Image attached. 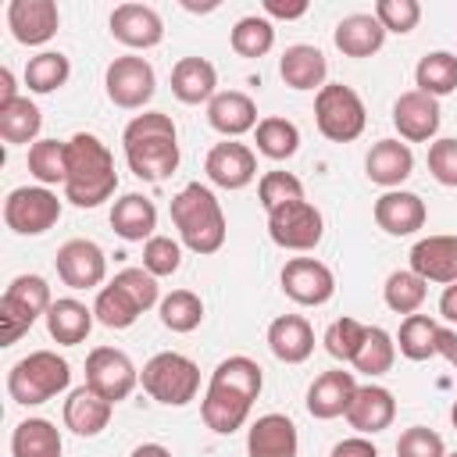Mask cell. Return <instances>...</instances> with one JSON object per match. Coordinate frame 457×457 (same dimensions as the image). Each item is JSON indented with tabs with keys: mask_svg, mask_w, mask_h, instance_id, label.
I'll return each instance as SVG.
<instances>
[{
	"mask_svg": "<svg viewBox=\"0 0 457 457\" xmlns=\"http://www.w3.org/2000/svg\"><path fill=\"white\" fill-rule=\"evenodd\" d=\"M261 386H264V371L253 357H246V353L225 357L211 371L207 393L200 400L204 425L218 436H232L236 428H243L246 418H250L253 400L261 396Z\"/></svg>",
	"mask_w": 457,
	"mask_h": 457,
	"instance_id": "6da1fadb",
	"label": "cell"
},
{
	"mask_svg": "<svg viewBox=\"0 0 457 457\" xmlns=\"http://www.w3.org/2000/svg\"><path fill=\"white\" fill-rule=\"evenodd\" d=\"M129 171L143 182H161L179 168V129L164 111L136 114L121 132Z\"/></svg>",
	"mask_w": 457,
	"mask_h": 457,
	"instance_id": "7a4b0ae2",
	"label": "cell"
},
{
	"mask_svg": "<svg viewBox=\"0 0 457 457\" xmlns=\"http://www.w3.org/2000/svg\"><path fill=\"white\" fill-rule=\"evenodd\" d=\"M68 143V179H64V200L75 207H100L118 189L114 154L107 143L93 132H75Z\"/></svg>",
	"mask_w": 457,
	"mask_h": 457,
	"instance_id": "3957f363",
	"label": "cell"
},
{
	"mask_svg": "<svg viewBox=\"0 0 457 457\" xmlns=\"http://www.w3.org/2000/svg\"><path fill=\"white\" fill-rule=\"evenodd\" d=\"M171 221L179 228L182 246L200 257L218 253L225 246V232H228L225 211H221L218 196L200 182H189L171 196Z\"/></svg>",
	"mask_w": 457,
	"mask_h": 457,
	"instance_id": "277c9868",
	"label": "cell"
},
{
	"mask_svg": "<svg viewBox=\"0 0 457 457\" xmlns=\"http://www.w3.org/2000/svg\"><path fill=\"white\" fill-rule=\"evenodd\" d=\"M68 382H71V368L54 350H32L29 357H21L7 371V393L21 407H36V403L54 400L57 393L68 389Z\"/></svg>",
	"mask_w": 457,
	"mask_h": 457,
	"instance_id": "5b68a950",
	"label": "cell"
},
{
	"mask_svg": "<svg viewBox=\"0 0 457 457\" xmlns=\"http://www.w3.org/2000/svg\"><path fill=\"white\" fill-rule=\"evenodd\" d=\"M139 386L150 393V400H157L164 407H186L200 393V368L186 353L161 350L143 364Z\"/></svg>",
	"mask_w": 457,
	"mask_h": 457,
	"instance_id": "8992f818",
	"label": "cell"
},
{
	"mask_svg": "<svg viewBox=\"0 0 457 457\" xmlns=\"http://www.w3.org/2000/svg\"><path fill=\"white\" fill-rule=\"evenodd\" d=\"M54 296L43 275H18L7 282L0 296V343L11 346L18 343L39 318H46Z\"/></svg>",
	"mask_w": 457,
	"mask_h": 457,
	"instance_id": "52a82bcc",
	"label": "cell"
},
{
	"mask_svg": "<svg viewBox=\"0 0 457 457\" xmlns=\"http://www.w3.org/2000/svg\"><path fill=\"white\" fill-rule=\"evenodd\" d=\"M314 121L325 139L353 143L368 125V111H364V100L357 96V89H350L343 82H325L314 93Z\"/></svg>",
	"mask_w": 457,
	"mask_h": 457,
	"instance_id": "ba28073f",
	"label": "cell"
},
{
	"mask_svg": "<svg viewBox=\"0 0 457 457\" xmlns=\"http://www.w3.org/2000/svg\"><path fill=\"white\" fill-rule=\"evenodd\" d=\"M4 221L18 236H43L61 221V200L46 186H18L4 200Z\"/></svg>",
	"mask_w": 457,
	"mask_h": 457,
	"instance_id": "9c48e42d",
	"label": "cell"
},
{
	"mask_svg": "<svg viewBox=\"0 0 457 457\" xmlns=\"http://www.w3.org/2000/svg\"><path fill=\"white\" fill-rule=\"evenodd\" d=\"M268 236L282 250H314L325 236V218L311 200H293L275 211H268Z\"/></svg>",
	"mask_w": 457,
	"mask_h": 457,
	"instance_id": "30bf717a",
	"label": "cell"
},
{
	"mask_svg": "<svg viewBox=\"0 0 457 457\" xmlns=\"http://www.w3.org/2000/svg\"><path fill=\"white\" fill-rule=\"evenodd\" d=\"M104 86H107V100L114 107H125V111H139L143 104L154 100L157 93V75H154V64L146 57H136V54H125V57H114L104 71Z\"/></svg>",
	"mask_w": 457,
	"mask_h": 457,
	"instance_id": "8fae6325",
	"label": "cell"
},
{
	"mask_svg": "<svg viewBox=\"0 0 457 457\" xmlns=\"http://www.w3.org/2000/svg\"><path fill=\"white\" fill-rule=\"evenodd\" d=\"M86 386L93 393H100L104 400L118 403L139 386V371L129 361V353H121L114 346H93L86 357Z\"/></svg>",
	"mask_w": 457,
	"mask_h": 457,
	"instance_id": "7c38bea8",
	"label": "cell"
},
{
	"mask_svg": "<svg viewBox=\"0 0 457 457\" xmlns=\"http://www.w3.org/2000/svg\"><path fill=\"white\" fill-rule=\"evenodd\" d=\"M278 282H282V293L293 303H300V307H321L336 293L332 268L321 264V261H314V257H293V261H286Z\"/></svg>",
	"mask_w": 457,
	"mask_h": 457,
	"instance_id": "4fadbf2b",
	"label": "cell"
},
{
	"mask_svg": "<svg viewBox=\"0 0 457 457\" xmlns=\"http://www.w3.org/2000/svg\"><path fill=\"white\" fill-rule=\"evenodd\" d=\"M54 264H57V278L68 289H96L107 278V257L93 239H68L57 250Z\"/></svg>",
	"mask_w": 457,
	"mask_h": 457,
	"instance_id": "5bb4252c",
	"label": "cell"
},
{
	"mask_svg": "<svg viewBox=\"0 0 457 457\" xmlns=\"http://www.w3.org/2000/svg\"><path fill=\"white\" fill-rule=\"evenodd\" d=\"M439 121H443L439 100L428 96V93L407 89L393 104V125H396V132H400L403 143H428V139H436Z\"/></svg>",
	"mask_w": 457,
	"mask_h": 457,
	"instance_id": "9a60e30c",
	"label": "cell"
},
{
	"mask_svg": "<svg viewBox=\"0 0 457 457\" xmlns=\"http://www.w3.org/2000/svg\"><path fill=\"white\" fill-rule=\"evenodd\" d=\"M61 14L54 0H11L7 4V29L21 46H43L57 36Z\"/></svg>",
	"mask_w": 457,
	"mask_h": 457,
	"instance_id": "2e32d148",
	"label": "cell"
},
{
	"mask_svg": "<svg viewBox=\"0 0 457 457\" xmlns=\"http://www.w3.org/2000/svg\"><path fill=\"white\" fill-rule=\"evenodd\" d=\"M107 25L111 36L129 50H150L164 39V21L150 4H118Z\"/></svg>",
	"mask_w": 457,
	"mask_h": 457,
	"instance_id": "e0dca14e",
	"label": "cell"
},
{
	"mask_svg": "<svg viewBox=\"0 0 457 457\" xmlns=\"http://www.w3.org/2000/svg\"><path fill=\"white\" fill-rule=\"evenodd\" d=\"M204 171L221 189H243V186H250L257 179V157H253V150L246 143L225 139V143H214L207 150Z\"/></svg>",
	"mask_w": 457,
	"mask_h": 457,
	"instance_id": "ac0fdd59",
	"label": "cell"
},
{
	"mask_svg": "<svg viewBox=\"0 0 457 457\" xmlns=\"http://www.w3.org/2000/svg\"><path fill=\"white\" fill-rule=\"evenodd\" d=\"M357 393V378L353 371L346 368H332V371H321L311 389H307V414L318 418V421H332V418H343L350 400Z\"/></svg>",
	"mask_w": 457,
	"mask_h": 457,
	"instance_id": "d6986e66",
	"label": "cell"
},
{
	"mask_svg": "<svg viewBox=\"0 0 457 457\" xmlns=\"http://www.w3.org/2000/svg\"><path fill=\"white\" fill-rule=\"evenodd\" d=\"M343 418H346V425L357 436H375V432H382V428L393 425L396 400H393V393L386 386L368 382V386H357V393H353V400H350V407H346Z\"/></svg>",
	"mask_w": 457,
	"mask_h": 457,
	"instance_id": "ffe728a7",
	"label": "cell"
},
{
	"mask_svg": "<svg viewBox=\"0 0 457 457\" xmlns=\"http://www.w3.org/2000/svg\"><path fill=\"white\" fill-rule=\"evenodd\" d=\"M425 218H428V211H425V200L418 193L386 189L375 200V225L386 236H414L425 225Z\"/></svg>",
	"mask_w": 457,
	"mask_h": 457,
	"instance_id": "44dd1931",
	"label": "cell"
},
{
	"mask_svg": "<svg viewBox=\"0 0 457 457\" xmlns=\"http://www.w3.org/2000/svg\"><path fill=\"white\" fill-rule=\"evenodd\" d=\"M411 271L425 282H457V236H425L411 246Z\"/></svg>",
	"mask_w": 457,
	"mask_h": 457,
	"instance_id": "7402d4cb",
	"label": "cell"
},
{
	"mask_svg": "<svg viewBox=\"0 0 457 457\" xmlns=\"http://www.w3.org/2000/svg\"><path fill=\"white\" fill-rule=\"evenodd\" d=\"M300 436L286 414H261L246 432V457H296Z\"/></svg>",
	"mask_w": 457,
	"mask_h": 457,
	"instance_id": "603a6c76",
	"label": "cell"
},
{
	"mask_svg": "<svg viewBox=\"0 0 457 457\" xmlns=\"http://www.w3.org/2000/svg\"><path fill=\"white\" fill-rule=\"evenodd\" d=\"M364 171H368V179H371L375 186L396 189L400 182L411 179V171H414V154H411V146H407L403 139H378V143L368 150V157H364Z\"/></svg>",
	"mask_w": 457,
	"mask_h": 457,
	"instance_id": "cb8c5ba5",
	"label": "cell"
},
{
	"mask_svg": "<svg viewBox=\"0 0 457 457\" xmlns=\"http://www.w3.org/2000/svg\"><path fill=\"white\" fill-rule=\"evenodd\" d=\"M278 75H282V82H286L289 89H300V93L321 89V86H325V75H328V61H325V54H321L318 46H311V43H293V46H286L282 57H278Z\"/></svg>",
	"mask_w": 457,
	"mask_h": 457,
	"instance_id": "d4e9b609",
	"label": "cell"
},
{
	"mask_svg": "<svg viewBox=\"0 0 457 457\" xmlns=\"http://www.w3.org/2000/svg\"><path fill=\"white\" fill-rule=\"evenodd\" d=\"M268 346L282 364H303L314 353V328L300 314H278L268 325Z\"/></svg>",
	"mask_w": 457,
	"mask_h": 457,
	"instance_id": "484cf974",
	"label": "cell"
},
{
	"mask_svg": "<svg viewBox=\"0 0 457 457\" xmlns=\"http://www.w3.org/2000/svg\"><path fill=\"white\" fill-rule=\"evenodd\" d=\"M171 93L182 104H211L218 96V71L207 57H182L171 68Z\"/></svg>",
	"mask_w": 457,
	"mask_h": 457,
	"instance_id": "4316f807",
	"label": "cell"
},
{
	"mask_svg": "<svg viewBox=\"0 0 457 457\" xmlns=\"http://www.w3.org/2000/svg\"><path fill=\"white\" fill-rule=\"evenodd\" d=\"M207 121L225 139H236V136L257 129V104H253V96H246L239 89H225L207 104Z\"/></svg>",
	"mask_w": 457,
	"mask_h": 457,
	"instance_id": "83f0119b",
	"label": "cell"
},
{
	"mask_svg": "<svg viewBox=\"0 0 457 457\" xmlns=\"http://www.w3.org/2000/svg\"><path fill=\"white\" fill-rule=\"evenodd\" d=\"M111 414H114V403L104 400L100 393H93L89 386L71 389L68 400H64V428H71L75 436H86V439L100 436L107 428Z\"/></svg>",
	"mask_w": 457,
	"mask_h": 457,
	"instance_id": "f1b7e54d",
	"label": "cell"
},
{
	"mask_svg": "<svg viewBox=\"0 0 457 457\" xmlns=\"http://www.w3.org/2000/svg\"><path fill=\"white\" fill-rule=\"evenodd\" d=\"M93 321H96L93 307H86V303L75 300V296H61V300H54L50 311H46V332H50V339L61 343V346H79V343L93 332Z\"/></svg>",
	"mask_w": 457,
	"mask_h": 457,
	"instance_id": "f546056e",
	"label": "cell"
},
{
	"mask_svg": "<svg viewBox=\"0 0 457 457\" xmlns=\"http://www.w3.org/2000/svg\"><path fill=\"white\" fill-rule=\"evenodd\" d=\"M111 228L125 239V243H143L154 236L157 228V207L150 196L143 193H125L121 200H114L111 207Z\"/></svg>",
	"mask_w": 457,
	"mask_h": 457,
	"instance_id": "4dcf8cb0",
	"label": "cell"
},
{
	"mask_svg": "<svg viewBox=\"0 0 457 457\" xmlns=\"http://www.w3.org/2000/svg\"><path fill=\"white\" fill-rule=\"evenodd\" d=\"M332 39H336V46H339L346 57H371V54L382 50L386 29L378 25L375 14H346V18L336 25Z\"/></svg>",
	"mask_w": 457,
	"mask_h": 457,
	"instance_id": "1f68e13d",
	"label": "cell"
},
{
	"mask_svg": "<svg viewBox=\"0 0 457 457\" xmlns=\"http://www.w3.org/2000/svg\"><path fill=\"white\" fill-rule=\"evenodd\" d=\"M61 432L46 418H25L11 432V457H61Z\"/></svg>",
	"mask_w": 457,
	"mask_h": 457,
	"instance_id": "d6a6232c",
	"label": "cell"
},
{
	"mask_svg": "<svg viewBox=\"0 0 457 457\" xmlns=\"http://www.w3.org/2000/svg\"><path fill=\"white\" fill-rule=\"evenodd\" d=\"M93 314L104 328H129L136 325V318L143 314V307L136 303V296L121 286V282H107L96 289V303H93Z\"/></svg>",
	"mask_w": 457,
	"mask_h": 457,
	"instance_id": "836d02e7",
	"label": "cell"
},
{
	"mask_svg": "<svg viewBox=\"0 0 457 457\" xmlns=\"http://www.w3.org/2000/svg\"><path fill=\"white\" fill-rule=\"evenodd\" d=\"M414 86L418 93H428V96H450L457 89V54L450 50H432L418 61L414 68Z\"/></svg>",
	"mask_w": 457,
	"mask_h": 457,
	"instance_id": "e575fe53",
	"label": "cell"
},
{
	"mask_svg": "<svg viewBox=\"0 0 457 457\" xmlns=\"http://www.w3.org/2000/svg\"><path fill=\"white\" fill-rule=\"evenodd\" d=\"M39 129H43V114L29 96H18L14 104L0 107V139L4 143H11V146L29 143L32 146L39 139Z\"/></svg>",
	"mask_w": 457,
	"mask_h": 457,
	"instance_id": "d590c367",
	"label": "cell"
},
{
	"mask_svg": "<svg viewBox=\"0 0 457 457\" xmlns=\"http://www.w3.org/2000/svg\"><path fill=\"white\" fill-rule=\"evenodd\" d=\"M29 171L39 186H64L68 179V143L61 139H36L29 146Z\"/></svg>",
	"mask_w": 457,
	"mask_h": 457,
	"instance_id": "8d00e7d4",
	"label": "cell"
},
{
	"mask_svg": "<svg viewBox=\"0 0 457 457\" xmlns=\"http://www.w3.org/2000/svg\"><path fill=\"white\" fill-rule=\"evenodd\" d=\"M253 139H257V150L271 161H289L296 150H300V129L289 121V118H261L257 129H253Z\"/></svg>",
	"mask_w": 457,
	"mask_h": 457,
	"instance_id": "74e56055",
	"label": "cell"
},
{
	"mask_svg": "<svg viewBox=\"0 0 457 457\" xmlns=\"http://www.w3.org/2000/svg\"><path fill=\"white\" fill-rule=\"evenodd\" d=\"M68 75H71V61L61 50H43V54L29 57V64H25V86H29V93H39V96L61 89L68 82Z\"/></svg>",
	"mask_w": 457,
	"mask_h": 457,
	"instance_id": "f35d334b",
	"label": "cell"
},
{
	"mask_svg": "<svg viewBox=\"0 0 457 457\" xmlns=\"http://www.w3.org/2000/svg\"><path fill=\"white\" fill-rule=\"evenodd\" d=\"M382 296H386V307L393 314H418L425 296H428V282L421 275H414L411 268H400V271H393L386 278Z\"/></svg>",
	"mask_w": 457,
	"mask_h": 457,
	"instance_id": "ab89813d",
	"label": "cell"
},
{
	"mask_svg": "<svg viewBox=\"0 0 457 457\" xmlns=\"http://www.w3.org/2000/svg\"><path fill=\"white\" fill-rule=\"evenodd\" d=\"M436 332H439V321L436 318H428V314H407L400 321V332H396V350L407 361H428V357H436Z\"/></svg>",
	"mask_w": 457,
	"mask_h": 457,
	"instance_id": "60d3db41",
	"label": "cell"
},
{
	"mask_svg": "<svg viewBox=\"0 0 457 457\" xmlns=\"http://www.w3.org/2000/svg\"><path fill=\"white\" fill-rule=\"evenodd\" d=\"M393 361H396V336H389V332L378 328V325H368V336H364L357 357L350 361L353 371L375 378V375H386V371L393 368Z\"/></svg>",
	"mask_w": 457,
	"mask_h": 457,
	"instance_id": "b9f144b4",
	"label": "cell"
},
{
	"mask_svg": "<svg viewBox=\"0 0 457 457\" xmlns=\"http://www.w3.org/2000/svg\"><path fill=\"white\" fill-rule=\"evenodd\" d=\"M157 311H161V325L171 332H193L204 321V300L193 289H171L168 296H161Z\"/></svg>",
	"mask_w": 457,
	"mask_h": 457,
	"instance_id": "7bdbcfd3",
	"label": "cell"
},
{
	"mask_svg": "<svg viewBox=\"0 0 457 457\" xmlns=\"http://www.w3.org/2000/svg\"><path fill=\"white\" fill-rule=\"evenodd\" d=\"M228 43H232V50L239 57H250V61L253 57H264L275 46V25L268 18H261V14H246V18H239L232 25Z\"/></svg>",
	"mask_w": 457,
	"mask_h": 457,
	"instance_id": "ee69618b",
	"label": "cell"
},
{
	"mask_svg": "<svg viewBox=\"0 0 457 457\" xmlns=\"http://www.w3.org/2000/svg\"><path fill=\"white\" fill-rule=\"evenodd\" d=\"M364 336H368V325H361L357 318H336V321L325 328V339H321V343H325V350H328L336 361L350 364V361L357 357Z\"/></svg>",
	"mask_w": 457,
	"mask_h": 457,
	"instance_id": "f6af8a7d",
	"label": "cell"
},
{
	"mask_svg": "<svg viewBox=\"0 0 457 457\" xmlns=\"http://www.w3.org/2000/svg\"><path fill=\"white\" fill-rule=\"evenodd\" d=\"M257 200H261L264 211H275L282 204L303 200V182L293 171H264L261 182H257Z\"/></svg>",
	"mask_w": 457,
	"mask_h": 457,
	"instance_id": "bcb514c9",
	"label": "cell"
},
{
	"mask_svg": "<svg viewBox=\"0 0 457 457\" xmlns=\"http://www.w3.org/2000/svg\"><path fill=\"white\" fill-rule=\"evenodd\" d=\"M143 268L154 275V278H164V275H175L182 268V246L171 239V236H150L143 243Z\"/></svg>",
	"mask_w": 457,
	"mask_h": 457,
	"instance_id": "7dc6e473",
	"label": "cell"
},
{
	"mask_svg": "<svg viewBox=\"0 0 457 457\" xmlns=\"http://www.w3.org/2000/svg\"><path fill=\"white\" fill-rule=\"evenodd\" d=\"M371 14L378 18V25H382L386 32L407 36V32L418 29V21H421V4H418V0H378Z\"/></svg>",
	"mask_w": 457,
	"mask_h": 457,
	"instance_id": "c3c4849f",
	"label": "cell"
},
{
	"mask_svg": "<svg viewBox=\"0 0 457 457\" xmlns=\"http://www.w3.org/2000/svg\"><path fill=\"white\" fill-rule=\"evenodd\" d=\"M396 457H446V443L439 432L425 425H411L396 439Z\"/></svg>",
	"mask_w": 457,
	"mask_h": 457,
	"instance_id": "681fc988",
	"label": "cell"
},
{
	"mask_svg": "<svg viewBox=\"0 0 457 457\" xmlns=\"http://www.w3.org/2000/svg\"><path fill=\"white\" fill-rule=\"evenodd\" d=\"M428 171L439 186L457 189V139H436L428 143Z\"/></svg>",
	"mask_w": 457,
	"mask_h": 457,
	"instance_id": "f907efd6",
	"label": "cell"
},
{
	"mask_svg": "<svg viewBox=\"0 0 457 457\" xmlns=\"http://www.w3.org/2000/svg\"><path fill=\"white\" fill-rule=\"evenodd\" d=\"M114 282H121V286L136 296V303H139L143 311H150L154 303H161L157 278H154L146 268H125V271H118V275H114Z\"/></svg>",
	"mask_w": 457,
	"mask_h": 457,
	"instance_id": "816d5d0a",
	"label": "cell"
},
{
	"mask_svg": "<svg viewBox=\"0 0 457 457\" xmlns=\"http://www.w3.org/2000/svg\"><path fill=\"white\" fill-rule=\"evenodd\" d=\"M328 457H378V446L368 436H350V439H339Z\"/></svg>",
	"mask_w": 457,
	"mask_h": 457,
	"instance_id": "f5cc1de1",
	"label": "cell"
},
{
	"mask_svg": "<svg viewBox=\"0 0 457 457\" xmlns=\"http://www.w3.org/2000/svg\"><path fill=\"white\" fill-rule=\"evenodd\" d=\"M436 357H443L457 371V332L453 328H443L439 325V332H436Z\"/></svg>",
	"mask_w": 457,
	"mask_h": 457,
	"instance_id": "db71d44e",
	"label": "cell"
},
{
	"mask_svg": "<svg viewBox=\"0 0 457 457\" xmlns=\"http://www.w3.org/2000/svg\"><path fill=\"white\" fill-rule=\"evenodd\" d=\"M264 14H268V18H286V21H293V18H303V14H307V0H296V4L264 0Z\"/></svg>",
	"mask_w": 457,
	"mask_h": 457,
	"instance_id": "11a10c76",
	"label": "cell"
},
{
	"mask_svg": "<svg viewBox=\"0 0 457 457\" xmlns=\"http://www.w3.org/2000/svg\"><path fill=\"white\" fill-rule=\"evenodd\" d=\"M439 314H443L450 325H457V282L443 289V296H439Z\"/></svg>",
	"mask_w": 457,
	"mask_h": 457,
	"instance_id": "9f6ffc18",
	"label": "cell"
},
{
	"mask_svg": "<svg viewBox=\"0 0 457 457\" xmlns=\"http://www.w3.org/2000/svg\"><path fill=\"white\" fill-rule=\"evenodd\" d=\"M14 100H18L14 71H11V68H0V107H4V104H14Z\"/></svg>",
	"mask_w": 457,
	"mask_h": 457,
	"instance_id": "6f0895ef",
	"label": "cell"
},
{
	"mask_svg": "<svg viewBox=\"0 0 457 457\" xmlns=\"http://www.w3.org/2000/svg\"><path fill=\"white\" fill-rule=\"evenodd\" d=\"M129 457H171V450H168V446H161V443H139Z\"/></svg>",
	"mask_w": 457,
	"mask_h": 457,
	"instance_id": "680465c9",
	"label": "cell"
},
{
	"mask_svg": "<svg viewBox=\"0 0 457 457\" xmlns=\"http://www.w3.org/2000/svg\"><path fill=\"white\" fill-rule=\"evenodd\" d=\"M450 421H453V428H457V400H453V407H450Z\"/></svg>",
	"mask_w": 457,
	"mask_h": 457,
	"instance_id": "91938a15",
	"label": "cell"
},
{
	"mask_svg": "<svg viewBox=\"0 0 457 457\" xmlns=\"http://www.w3.org/2000/svg\"><path fill=\"white\" fill-rule=\"evenodd\" d=\"M446 457H457V453H446Z\"/></svg>",
	"mask_w": 457,
	"mask_h": 457,
	"instance_id": "94428289",
	"label": "cell"
}]
</instances>
